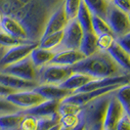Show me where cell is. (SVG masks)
Instances as JSON below:
<instances>
[{
  "label": "cell",
  "instance_id": "obj_25",
  "mask_svg": "<svg viewBox=\"0 0 130 130\" xmlns=\"http://www.w3.org/2000/svg\"><path fill=\"white\" fill-rule=\"evenodd\" d=\"M92 16L93 14L89 11V9L86 7L84 4V2L82 1L80 6L78 8L77 14L75 19L77 20V22L79 23V25L81 26L83 31H91V23H92Z\"/></svg>",
  "mask_w": 130,
  "mask_h": 130
},
{
  "label": "cell",
  "instance_id": "obj_17",
  "mask_svg": "<svg viewBox=\"0 0 130 130\" xmlns=\"http://www.w3.org/2000/svg\"><path fill=\"white\" fill-rule=\"evenodd\" d=\"M0 84L4 85L10 89H13L15 91H19V90L34 89L38 85V83L35 81L25 80L15 75L7 74L0 72Z\"/></svg>",
  "mask_w": 130,
  "mask_h": 130
},
{
  "label": "cell",
  "instance_id": "obj_14",
  "mask_svg": "<svg viewBox=\"0 0 130 130\" xmlns=\"http://www.w3.org/2000/svg\"><path fill=\"white\" fill-rule=\"evenodd\" d=\"M84 58L85 56L78 49H63L55 53L50 64L72 67Z\"/></svg>",
  "mask_w": 130,
  "mask_h": 130
},
{
  "label": "cell",
  "instance_id": "obj_19",
  "mask_svg": "<svg viewBox=\"0 0 130 130\" xmlns=\"http://www.w3.org/2000/svg\"><path fill=\"white\" fill-rule=\"evenodd\" d=\"M111 59L119 66L121 69H123L126 72L130 73V53L126 52L123 48L117 44L115 41L113 44L109 48L107 51Z\"/></svg>",
  "mask_w": 130,
  "mask_h": 130
},
{
  "label": "cell",
  "instance_id": "obj_22",
  "mask_svg": "<svg viewBox=\"0 0 130 130\" xmlns=\"http://www.w3.org/2000/svg\"><path fill=\"white\" fill-rule=\"evenodd\" d=\"M78 50L84 55L85 57H89L99 51L97 45V35L93 31H85L81 39Z\"/></svg>",
  "mask_w": 130,
  "mask_h": 130
},
{
  "label": "cell",
  "instance_id": "obj_5",
  "mask_svg": "<svg viewBox=\"0 0 130 130\" xmlns=\"http://www.w3.org/2000/svg\"><path fill=\"white\" fill-rule=\"evenodd\" d=\"M37 46H38V42L27 40L25 42L19 43L17 45L6 48L2 57L0 58V70L28 57L31 51Z\"/></svg>",
  "mask_w": 130,
  "mask_h": 130
},
{
  "label": "cell",
  "instance_id": "obj_9",
  "mask_svg": "<svg viewBox=\"0 0 130 130\" xmlns=\"http://www.w3.org/2000/svg\"><path fill=\"white\" fill-rule=\"evenodd\" d=\"M58 113L50 117H38L31 115H26L23 117L19 130H47L53 125L59 123Z\"/></svg>",
  "mask_w": 130,
  "mask_h": 130
},
{
  "label": "cell",
  "instance_id": "obj_15",
  "mask_svg": "<svg viewBox=\"0 0 130 130\" xmlns=\"http://www.w3.org/2000/svg\"><path fill=\"white\" fill-rule=\"evenodd\" d=\"M34 90L38 92L39 94L44 98L45 100H57L63 101L64 99L72 95V92L61 87L60 85H51V84H42L37 85Z\"/></svg>",
  "mask_w": 130,
  "mask_h": 130
},
{
  "label": "cell",
  "instance_id": "obj_30",
  "mask_svg": "<svg viewBox=\"0 0 130 130\" xmlns=\"http://www.w3.org/2000/svg\"><path fill=\"white\" fill-rule=\"evenodd\" d=\"M116 41V37L111 32H107L100 34L97 36V45L99 51H108L113 42Z\"/></svg>",
  "mask_w": 130,
  "mask_h": 130
},
{
  "label": "cell",
  "instance_id": "obj_37",
  "mask_svg": "<svg viewBox=\"0 0 130 130\" xmlns=\"http://www.w3.org/2000/svg\"><path fill=\"white\" fill-rule=\"evenodd\" d=\"M112 5L120 9L125 13L129 14V8H130V0H112L111 2Z\"/></svg>",
  "mask_w": 130,
  "mask_h": 130
},
{
  "label": "cell",
  "instance_id": "obj_28",
  "mask_svg": "<svg viewBox=\"0 0 130 130\" xmlns=\"http://www.w3.org/2000/svg\"><path fill=\"white\" fill-rule=\"evenodd\" d=\"M91 28L92 31L95 33L97 36L100 35V34H103V33L111 32V28H110L109 25L107 24L106 20L99 17V16H96V15L92 16Z\"/></svg>",
  "mask_w": 130,
  "mask_h": 130
},
{
  "label": "cell",
  "instance_id": "obj_29",
  "mask_svg": "<svg viewBox=\"0 0 130 130\" xmlns=\"http://www.w3.org/2000/svg\"><path fill=\"white\" fill-rule=\"evenodd\" d=\"M80 115H66L60 117L59 124L60 127L64 128L66 130H71L73 127H75L80 121Z\"/></svg>",
  "mask_w": 130,
  "mask_h": 130
},
{
  "label": "cell",
  "instance_id": "obj_18",
  "mask_svg": "<svg viewBox=\"0 0 130 130\" xmlns=\"http://www.w3.org/2000/svg\"><path fill=\"white\" fill-rule=\"evenodd\" d=\"M68 22H69V18L67 17L64 6L60 7L50 17V19H49L45 28H44V32L42 34V36L63 30L67 26Z\"/></svg>",
  "mask_w": 130,
  "mask_h": 130
},
{
  "label": "cell",
  "instance_id": "obj_16",
  "mask_svg": "<svg viewBox=\"0 0 130 130\" xmlns=\"http://www.w3.org/2000/svg\"><path fill=\"white\" fill-rule=\"evenodd\" d=\"M60 102L61 101L57 100H45L35 107L22 111L26 115H31L38 117H50L58 113V107Z\"/></svg>",
  "mask_w": 130,
  "mask_h": 130
},
{
  "label": "cell",
  "instance_id": "obj_35",
  "mask_svg": "<svg viewBox=\"0 0 130 130\" xmlns=\"http://www.w3.org/2000/svg\"><path fill=\"white\" fill-rule=\"evenodd\" d=\"M116 130H130L129 113L124 112L122 115V117L119 118L117 126H116Z\"/></svg>",
  "mask_w": 130,
  "mask_h": 130
},
{
  "label": "cell",
  "instance_id": "obj_40",
  "mask_svg": "<svg viewBox=\"0 0 130 130\" xmlns=\"http://www.w3.org/2000/svg\"><path fill=\"white\" fill-rule=\"evenodd\" d=\"M59 128H60V124H55V125H53L52 127H50L49 129L47 130H59Z\"/></svg>",
  "mask_w": 130,
  "mask_h": 130
},
{
  "label": "cell",
  "instance_id": "obj_6",
  "mask_svg": "<svg viewBox=\"0 0 130 130\" xmlns=\"http://www.w3.org/2000/svg\"><path fill=\"white\" fill-rule=\"evenodd\" d=\"M0 72L7 73V74L15 75L17 77L25 79V80L37 82L38 70L33 65L32 61L29 56L17 62V63H14L12 65L3 68L2 70H0Z\"/></svg>",
  "mask_w": 130,
  "mask_h": 130
},
{
  "label": "cell",
  "instance_id": "obj_45",
  "mask_svg": "<svg viewBox=\"0 0 130 130\" xmlns=\"http://www.w3.org/2000/svg\"><path fill=\"white\" fill-rule=\"evenodd\" d=\"M17 130H19V129H17Z\"/></svg>",
  "mask_w": 130,
  "mask_h": 130
},
{
  "label": "cell",
  "instance_id": "obj_32",
  "mask_svg": "<svg viewBox=\"0 0 130 130\" xmlns=\"http://www.w3.org/2000/svg\"><path fill=\"white\" fill-rule=\"evenodd\" d=\"M81 2L82 0H65V4L63 6L69 20L74 19L76 17L78 8L80 6Z\"/></svg>",
  "mask_w": 130,
  "mask_h": 130
},
{
  "label": "cell",
  "instance_id": "obj_10",
  "mask_svg": "<svg viewBox=\"0 0 130 130\" xmlns=\"http://www.w3.org/2000/svg\"><path fill=\"white\" fill-rule=\"evenodd\" d=\"M121 85L123 84L112 85V86L105 87V88H100V89H95V90H91V91L75 92V93H72V95H70L69 97L64 99L63 101L70 102V103H72V104L74 105H77L79 107H82L83 105L87 104L88 102L96 99L97 97H100V96H102L104 94H107V93H110V92L116 91L117 88H119Z\"/></svg>",
  "mask_w": 130,
  "mask_h": 130
},
{
  "label": "cell",
  "instance_id": "obj_38",
  "mask_svg": "<svg viewBox=\"0 0 130 130\" xmlns=\"http://www.w3.org/2000/svg\"><path fill=\"white\" fill-rule=\"evenodd\" d=\"M14 91H15V90H13V89H10V88H8V87L4 86V85L0 84V97L6 98L9 94L13 93Z\"/></svg>",
  "mask_w": 130,
  "mask_h": 130
},
{
  "label": "cell",
  "instance_id": "obj_20",
  "mask_svg": "<svg viewBox=\"0 0 130 130\" xmlns=\"http://www.w3.org/2000/svg\"><path fill=\"white\" fill-rule=\"evenodd\" d=\"M91 79H93V78L87 74L77 72H72V74L60 86L72 91V93H74V92L77 91L78 89H80L81 87H83L86 83H88Z\"/></svg>",
  "mask_w": 130,
  "mask_h": 130
},
{
  "label": "cell",
  "instance_id": "obj_34",
  "mask_svg": "<svg viewBox=\"0 0 130 130\" xmlns=\"http://www.w3.org/2000/svg\"><path fill=\"white\" fill-rule=\"evenodd\" d=\"M18 107L11 104L5 97H0V115L1 113H10V112H16L20 111Z\"/></svg>",
  "mask_w": 130,
  "mask_h": 130
},
{
  "label": "cell",
  "instance_id": "obj_24",
  "mask_svg": "<svg viewBox=\"0 0 130 130\" xmlns=\"http://www.w3.org/2000/svg\"><path fill=\"white\" fill-rule=\"evenodd\" d=\"M62 39H63V30L50 33V34L41 36L40 40L38 41V46L40 48L53 50L56 52L61 45Z\"/></svg>",
  "mask_w": 130,
  "mask_h": 130
},
{
  "label": "cell",
  "instance_id": "obj_3",
  "mask_svg": "<svg viewBox=\"0 0 130 130\" xmlns=\"http://www.w3.org/2000/svg\"><path fill=\"white\" fill-rule=\"evenodd\" d=\"M72 73V67L48 64L38 70V85H61Z\"/></svg>",
  "mask_w": 130,
  "mask_h": 130
},
{
  "label": "cell",
  "instance_id": "obj_44",
  "mask_svg": "<svg viewBox=\"0 0 130 130\" xmlns=\"http://www.w3.org/2000/svg\"><path fill=\"white\" fill-rule=\"evenodd\" d=\"M85 130H87V129H86V128H85Z\"/></svg>",
  "mask_w": 130,
  "mask_h": 130
},
{
  "label": "cell",
  "instance_id": "obj_26",
  "mask_svg": "<svg viewBox=\"0 0 130 130\" xmlns=\"http://www.w3.org/2000/svg\"><path fill=\"white\" fill-rule=\"evenodd\" d=\"M82 1L93 15L99 16L103 19L106 18L110 2H108L107 0H82Z\"/></svg>",
  "mask_w": 130,
  "mask_h": 130
},
{
  "label": "cell",
  "instance_id": "obj_27",
  "mask_svg": "<svg viewBox=\"0 0 130 130\" xmlns=\"http://www.w3.org/2000/svg\"><path fill=\"white\" fill-rule=\"evenodd\" d=\"M115 96L119 104L122 106L125 112L130 115V85L129 83L121 85L119 88H117L115 91Z\"/></svg>",
  "mask_w": 130,
  "mask_h": 130
},
{
  "label": "cell",
  "instance_id": "obj_36",
  "mask_svg": "<svg viewBox=\"0 0 130 130\" xmlns=\"http://www.w3.org/2000/svg\"><path fill=\"white\" fill-rule=\"evenodd\" d=\"M116 42L121 48H123L126 52L130 53V33H127V34H124L122 36L117 37Z\"/></svg>",
  "mask_w": 130,
  "mask_h": 130
},
{
  "label": "cell",
  "instance_id": "obj_7",
  "mask_svg": "<svg viewBox=\"0 0 130 130\" xmlns=\"http://www.w3.org/2000/svg\"><path fill=\"white\" fill-rule=\"evenodd\" d=\"M6 99L22 111L28 110L45 101V99L34 89L14 91L13 93L9 94Z\"/></svg>",
  "mask_w": 130,
  "mask_h": 130
},
{
  "label": "cell",
  "instance_id": "obj_39",
  "mask_svg": "<svg viewBox=\"0 0 130 130\" xmlns=\"http://www.w3.org/2000/svg\"><path fill=\"white\" fill-rule=\"evenodd\" d=\"M81 118V117H80ZM85 123H84V121L82 120V119H80V121L78 122V124L75 126V127H73L72 129H71V130H85Z\"/></svg>",
  "mask_w": 130,
  "mask_h": 130
},
{
  "label": "cell",
  "instance_id": "obj_13",
  "mask_svg": "<svg viewBox=\"0 0 130 130\" xmlns=\"http://www.w3.org/2000/svg\"><path fill=\"white\" fill-rule=\"evenodd\" d=\"M129 75L130 73L119 75V76H111V77H104V78H93L88 83L78 89L76 92H86L95 90V89H100V88H105L112 85L117 84H126L129 83ZM75 93V92H74Z\"/></svg>",
  "mask_w": 130,
  "mask_h": 130
},
{
  "label": "cell",
  "instance_id": "obj_12",
  "mask_svg": "<svg viewBox=\"0 0 130 130\" xmlns=\"http://www.w3.org/2000/svg\"><path fill=\"white\" fill-rule=\"evenodd\" d=\"M0 30L9 36L19 40H29L27 31L20 22L9 16H3L0 23Z\"/></svg>",
  "mask_w": 130,
  "mask_h": 130
},
{
  "label": "cell",
  "instance_id": "obj_1",
  "mask_svg": "<svg viewBox=\"0 0 130 130\" xmlns=\"http://www.w3.org/2000/svg\"><path fill=\"white\" fill-rule=\"evenodd\" d=\"M72 72L84 73L94 79L119 76L129 73L117 65L106 51H98L89 57H85L72 66Z\"/></svg>",
  "mask_w": 130,
  "mask_h": 130
},
{
  "label": "cell",
  "instance_id": "obj_8",
  "mask_svg": "<svg viewBox=\"0 0 130 130\" xmlns=\"http://www.w3.org/2000/svg\"><path fill=\"white\" fill-rule=\"evenodd\" d=\"M83 33L84 31L77 20L75 18L69 20L66 27L63 29V39L57 51L63 49H78Z\"/></svg>",
  "mask_w": 130,
  "mask_h": 130
},
{
  "label": "cell",
  "instance_id": "obj_21",
  "mask_svg": "<svg viewBox=\"0 0 130 130\" xmlns=\"http://www.w3.org/2000/svg\"><path fill=\"white\" fill-rule=\"evenodd\" d=\"M55 53L56 52L53 51V50L43 49V48H40L39 46H37L31 51L29 57L32 61L33 65L35 66V68L37 70H39L42 67L50 64V62H51V60L54 57Z\"/></svg>",
  "mask_w": 130,
  "mask_h": 130
},
{
  "label": "cell",
  "instance_id": "obj_43",
  "mask_svg": "<svg viewBox=\"0 0 130 130\" xmlns=\"http://www.w3.org/2000/svg\"><path fill=\"white\" fill-rule=\"evenodd\" d=\"M107 1H108V2H110V3H111V1H112V0H107Z\"/></svg>",
  "mask_w": 130,
  "mask_h": 130
},
{
  "label": "cell",
  "instance_id": "obj_11",
  "mask_svg": "<svg viewBox=\"0 0 130 130\" xmlns=\"http://www.w3.org/2000/svg\"><path fill=\"white\" fill-rule=\"evenodd\" d=\"M124 112L125 111L123 110L122 106L117 100V98L115 96V91H113L108 103L102 130H116L117 122Z\"/></svg>",
  "mask_w": 130,
  "mask_h": 130
},
{
  "label": "cell",
  "instance_id": "obj_33",
  "mask_svg": "<svg viewBox=\"0 0 130 130\" xmlns=\"http://www.w3.org/2000/svg\"><path fill=\"white\" fill-rule=\"evenodd\" d=\"M26 41H27V40H26ZM22 42H25V40H19V39L13 38V37L9 36L8 34L0 30V47L8 48V47L17 45V44L22 43Z\"/></svg>",
  "mask_w": 130,
  "mask_h": 130
},
{
  "label": "cell",
  "instance_id": "obj_42",
  "mask_svg": "<svg viewBox=\"0 0 130 130\" xmlns=\"http://www.w3.org/2000/svg\"><path fill=\"white\" fill-rule=\"evenodd\" d=\"M59 130H66V129H64V128H62V127H60V128H59Z\"/></svg>",
  "mask_w": 130,
  "mask_h": 130
},
{
  "label": "cell",
  "instance_id": "obj_31",
  "mask_svg": "<svg viewBox=\"0 0 130 130\" xmlns=\"http://www.w3.org/2000/svg\"><path fill=\"white\" fill-rule=\"evenodd\" d=\"M81 111V107L70 102L61 101L58 107V115L60 117L66 115H78Z\"/></svg>",
  "mask_w": 130,
  "mask_h": 130
},
{
  "label": "cell",
  "instance_id": "obj_4",
  "mask_svg": "<svg viewBox=\"0 0 130 130\" xmlns=\"http://www.w3.org/2000/svg\"><path fill=\"white\" fill-rule=\"evenodd\" d=\"M106 22L111 28L115 37H119L124 34L130 33V18L129 14L125 13L115 5L110 3L106 15Z\"/></svg>",
  "mask_w": 130,
  "mask_h": 130
},
{
  "label": "cell",
  "instance_id": "obj_41",
  "mask_svg": "<svg viewBox=\"0 0 130 130\" xmlns=\"http://www.w3.org/2000/svg\"><path fill=\"white\" fill-rule=\"evenodd\" d=\"M2 17H3V15L0 13V23H1V20H2Z\"/></svg>",
  "mask_w": 130,
  "mask_h": 130
},
{
  "label": "cell",
  "instance_id": "obj_23",
  "mask_svg": "<svg viewBox=\"0 0 130 130\" xmlns=\"http://www.w3.org/2000/svg\"><path fill=\"white\" fill-rule=\"evenodd\" d=\"M25 113L22 111L0 115V130L19 129L21 121Z\"/></svg>",
  "mask_w": 130,
  "mask_h": 130
},
{
  "label": "cell",
  "instance_id": "obj_2",
  "mask_svg": "<svg viewBox=\"0 0 130 130\" xmlns=\"http://www.w3.org/2000/svg\"><path fill=\"white\" fill-rule=\"evenodd\" d=\"M112 92L97 97L81 107L79 115L87 130H102L108 103Z\"/></svg>",
  "mask_w": 130,
  "mask_h": 130
}]
</instances>
